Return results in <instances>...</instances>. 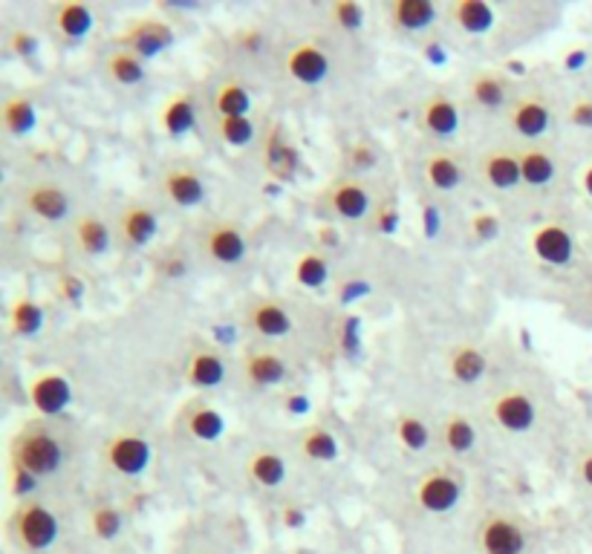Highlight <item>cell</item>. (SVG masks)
<instances>
[{
    "instance_id": "cell-5",
    "label": "cell",
    "mask_w": 592,
    "mask_h": 554,
    "mask_svg": "<svg viewBox=\"0 0 592 554\" xmlns=\"http://www.w3.org/2000/svg\"><path fill=\"white\" fill-rule=\"evenodd\" d=\"M318 202H321V208H324L333 220H344V223H368L375 202H379V194H375V188L368 180L347 174L326 185V188L321 190Z\"/></svg>"
},
{
    "instance_id": "cell-28",
    "label": "cell",
    "mask_w": 592,
    "mask_h": 554,
    "mask_svg": "<svg viewBox=\"0 0 592 554\" xmlns=\"http://www.w3.org/2000/svg\"><path fill=\"white\" fill-rule=\"evenodd\" d=\"M515 99L503 70H477L468 82V101L480 110H506Z\"/></svg>"
},
{
    "instance_id": "cell-19",
    "label": "cell",
    "mask_w": 592,
    "mask_h": 554,
    "mask_svg": "<svg viewBox=\"0 0 592 554\" xmlns=\"http://www.w3.org/2000/svg\"><path fill=\"white\" fill-rule=\"evenodd\" d=\"M284 70L300 87H321L333 73V61L318 41H298L286 50Z\"/></svg>"
},
{
    "instance_id": "cell-46",
    "label": "cell",
    "mask_w": 592,
    "mask_h": 554,
    "mask_svg": "<svg viewBox=\"0 0 592 554\" xmlns=\"http://www.w3.org/2000/svg\"><path fill=\"white\" fill-rule=\"evenodd\" d=\"M344 165H347L350 176L368 174V171L379 165V150L370 141H353L350 148L344 150Z\"/></svg>"
},
{
    "instance_id": "cell-40",
    "label": "cell",
    "mask_w": 592,
    "mask_h": 554,
    "mask_svg": "<svg viewBox=\"0 0 592 554\" xmlns=\"http://www.w3.org/2000/svg\"><path fill=\"white\" fill-rule=\"evenodd\" d=\"M393 436L408 454H425L431 442H434V431L431 424L417 414H399L393 419Z\"/></svg>"
},
{
    "instance_id": "cell-30",
    "label": "cell",
    "mask_w": 592,
    "mask_h": 554,
    "mask_svg": "<svg viewBox=\"0 0 592 554\" xmlns=\"http://www.w3.org/2000/svg\"><path fill=\"white\" fill-rule=\"evenodd\" d=\"M300 153L293 141L286 139V133L281 124H272L263 136V168L275 176L278 183H286L298 174Z\"/></svg>"
},
{
    "instance_id": "cell-8",
    "label": "cell",
    "mask_w": 592,
    "mask_h": 554,
    "mask_svg": "<svg viewBox=\"0 0 592 554\" xmlns=\"http://www.w3.org/2000/svg\"><path fill=\"white\" fill-rule=\"evenodd\" d=\"M21 206L29 217L41 220V223H73L75 220V202L73 194L59 180H33L21 188Z\"/></svg>"
},
{
    "instance_id": "cell-9",
    "label": "cell",
    "mask_w": 592,
    "mask_h": 554,
    "mask_svg": "<svg viewBox=\"0 0 592 554\" xmlns=\"http://www.w3.org/2000/svg\"><path fill=\"white\" fill-rule=\"evenodd\" d=\"M552 122H555V113H552L550 101H546L541 90L518 93L509 108H506V124L518 136L520 145L546 139V133L552 131Z\"/></svg>"
},
{
    "instance_id": "cell-45",
    "label": "cell",
    "mask_w": 592,
    "mask_h": 554,
    "mask_svg": "<svg viewBox=\"0 0 592 554\" xmlns=\"http://www.w3.org/2000/svg\"><path fill=\"white\" fill-rule=\"evenodd\" d=\"M365 17H368V12L356 0H335L333 7H330V21L347 35L361 33L365 29Z\"/></svg>"
},
{
    "instance_id": "cell-2",
    "label": "cell",
    "mask_w": 592,
    "mask_h": 554,
    "mask_svg": "<svg viewBox=\"0 0 592 554\" xmlns=\"http://www.w3.org/2000/svg\"><path fill=\"white\" fill-rule=\"evenodd\" d=\"M541 534L511 505H489L471 526V554H538Z\"/></svg>"
},
{
    "instance_id": "cell-34",
    "label": "cell",
    "mask_w": 592,
    "mask_h": 554,
    "mask_svg": "<svg viewBox=\"0 0 592 554\" xmlns=\"http://www.w3.org/2000/svg\"><path fill=\"white\" fill-rule=\"evenodd\" d=\"M251 108H255V99H251V90L237 78H225L214 87L211 93V110H214V119L218 116H251Z\"/></svg>"
},
{
    "instance_id": "cell-36",
    "label": "cell",
    "mask_w": 592,
    "mask_h": 554,
    "mask_svg": "<svg viewBox=\"0 0 592 554\" xmlns=\"http://www.w3.org/2000/svg\"><path fill=\"white\" fill-rule=\"evenodd\" d=\"M104 73L119 87H136L145 84L148 78V61H143L136 52L125 50V47H113L104 59Z\"/></svg>"
},
{
    "instance_id": "cell-22",
    "label": "cell",
    "mask_w": 592,
    "mask_h": 554,
    "mask_svg": "<svg viewBox=\"0 0 592 554\" xmlns=\"http://www.w3.org/2000/svg\"><path fill=\"white\" fill-rule=\"evenodd\" d=\"M518 153L520 171H523V188L534 190V194H543V190H550L552 185L558 183L560 162L550 145H543V141H526V145H518Z\"/></svg>"
},
{
    "instance_id": "cell-39",
    "label": "cell",
    "mask_w": 592,
    "mask_h": 554,
    "mask_svg": "<svg viewBox=\"0 0 592 554\" xmlns=\"http://www.w3.org/2000/svg\"><path fill=\"white\" fill-rule=\"evenodd\" d=\"M0 124H3V131L9 136H15V139H24L29 133L35 131V124H38V108H35V101L29 96H9L3 101V108H0Z\"/></svg>"
},
{
    "instance_id": "cell-1",
    "label": "cell",
    "mask_w": 592,
    "mask_h": 554,
    "mask_svg": "<svg viewBox=\"0 0 592 554\" xmlns=\"http://www.w3.org/2000/svg\"><path fill=\"white\" fill-rule=\"evenodd\" d=\"M70 439L52 419H33L17 428L9 442V463L35 473L38 480H52L70 465Z\"/></svg>"
},
{
    "instance_id": "cell-17",
    "label": "cell",
    "mask_w": 592,
    "mask_h": 554,
    "mask_svg": "<svg viewBox=\"0 0 592 554\" xmlns=\"http://www.w3.org/2000/svg\"><path fill=\"white\" fill-rule=\"evenodd\" d=\"M159 225H162V220H159L157 206L136 199V202H127V206L119 208L113 229H116V241L122 246L131 248V251H139V248L157 241Z\"/></svg>"
},
{
    "instance_id": "cell-48",
    "label": "cell",
    "mask_w": 592,
    "mask_h": 554,
    "mask_svg": "<svg viewBox=\"0 0 592 554\" xmlns=\"http://www.w3.org/2000/svg\"><path fill=\"white\" fill-rule=\"evenodd\" d=\"M84 295H87V283H84V278L78 272H61L59 278H55V298H59L61 304H73V307H78L84 300Z\"/></svg>"
},
{
    "instance_id": "cell-32",
    "label": "cell",
    "mask_w": 592,
    "mask_h": 554,
    "mask_svg": "<svg viewBox=\"0 0 592 554\" xmlns=\"http://www.w3.org/2000/svg\"><path fill=\"white\" fill-rule=\"evenodd\" d=\"M246 480L260 491H278L286 482L289 465H286L284 454H278L275 447L260 445L246 456Z\"/></svg>"
},
{
    "instance_id": "cell-59",
    "label": "cell",
    "mask_w": 592,
    "mask_h": 554,
    "mask_svg": "<svg viewBox=\"0 0 592 554\" xmlns=\"http://www.w3.org/2000/svg\"><path fill=\"white\" fill-rule=\"evenodd\" d=\"M584 64V52H578V50H572L567 56V70H576V66H581Z\"/></svg>"
},
{
    "instance_id": "cell-23",
    "label": "cell",
    "mask_w": 592,
    "mask_h": 554,
    "mask_svg": "<svg viewBox=\"0 0 592 554\" xmlns=\"http://www.w3.org/2000/svg\"><path fill=\"white\" fill-rule=\"evenodd\" d=\"M422 176L436 194H457L468 180V165L457 150L434 148L422 159Z\"/></svg>"
},
{
    "instance_id": "cell-15",
    "label": "cell",
    "mask_w": 592,
    "mask_h": 554,
    "mask_svg": "<svg viewBox=\"0 0 592 554\" xmlns=\"http://www.w3.org/2000/svg\"><path fill=\"white\" fill-rule=\"evenodd\" d=\"M240 379L249 390L281 387L289 379V365L278 349L267 344H251L240 356Z\"/></svg>"
},
{
    "instance_id": "cell-57",
    "label": "cell",
    "mask_w": 592,
    "mask_h": 554,
    "mask_svg": "<svg viewBox=\"0 0 592 554\" xmlns=\"http://www.w3.org/2000/svg\"><path fill=\"white\" fill-rule=\"evenodd\" d=\"M581 190L592 199V162H587L584 171H581Z\"/></svg>"
},
{
    "instance_id": "cell-43",
    "label": "cell",
    "mask_w": 592,
    "mask_h": 554,
    "mask_svg": "<svg viewBox=\"0 0 592 554\" xmlns=\"http://www.w3.org/2000/svg\"><path fill=\"white\" fill-rule=\"evenodd\" d=\"M125 529V512L113 503H99L90 508V531L99 540H116Z\"/></svg>"
},
{
    "instance_id": "cell-27",
    "label": "cell",
    "mask_w": 592,
    "mask_h": 554,
    "mask_svg": "<svg viewBox=\"0 0 592 554\" xmlns=\"http://www.w3.org/2000/svg\"><path fill=\"white\" fill-rule=\"evenodd\" d=\"M50 24L52 33L59 35L61 41L82 44L84 38L96 29V12H92L90 3L64 0V3H55V7H52Z\"/></svg>"
},
{
    "instance_id": "cell-41",
    "label": "cell",
    "mask_w": 592,
    "mask_h": 554,
    "mask_svg": "<svg viewBox=\"0 0 592 554\" xmlns=\"http://www.w3.org/2000/svg\"><path fill=\"white\" fill-rule=\"evenodd\" d=\"M293 274L304 290H324L326 281H330V260H326L324 248L300 251Z\"/></svg>"
},
{
    "instance_id": "cell-53",
    "label": "cell",
    "mask_w": 592,
    "mask_h": 554,
    "mask_svg": "<svg viewBox=\"0 0 592 554\" xmlns=\"http://www.w3.org/2000/svg\"><path fill=\"white\" fill-rule=\"evenodd\" d=\"M234 44H237L240 52L258 56V52H263V33L260 29H243V33L234 35Z\"/></svg>"
},
{
    "instance_id": "cell-21",
    "label": "cell",
    "mask_w": 592,
    "mask_h": 554,
    "mask_svg": "<svg viewBox=\"0 0 592 554\" xmlns=\"http://www.w3.org/2000/svg\"><path fill=\"white\" fill-rule=\"evenodd\" d=\"M243 323L251 335H258L263 341L286 338L293 332V315L289 309L275 298H251L243 309Z\"/></svg>"
},
{
    "instance_id": "cell-33",
    "label": "cell",
    "mask_w": 592,
    "mask_h": 554,
    "mask_svg": "<svg viewBox=\"0 0 592 554\" xmlns=\"http://www.w3.org/2000/svg\"><path fill=\"white\" fill-rule=\"evenodd\" d=\"M295 451L304 463L312 465H330L338 459V436L324 424H307L304 431L295 436Z\"/></svg>"
},
{
    "instance_id": "cell-3",
    "label": "cell",
    "mask_w": 592,
    "mask_h": 554,
    "mask_svg": "<svg viewBox=\"0 0 592 554\" xmlns=\"http://www.w3.org/2000/svg\"><path fill=\"white\" fill-rule=\"evenodd\" d=\"M468 480L454 463L434 465L410 485V505L425 517H451L466 505Z\"/></svg>"
},
{
    "instance_id": "cell-47",
    "label": "cell",
    "mask_w": 592,
    "mask_h": 554,
    "mask_svg": "<svg viewBox=\"0 0 592 554\" xmlns=\"http://www.w3.org/2000/svg\"><path fill=\"white\" fill-rule=\"evenodd\" d=\"M7 480H9V494L17 496L21 503H24V500H33L35 491L41 489V480H38L35 473L24 471V468H17V465L12 463H9L7 468Z\"/></svg>"
},
{
    "instance_id": "cell-7",
    "label": "cell",
    "mask_w": 592,
    "mask_h": 554,
    "mask_svg": "<svg viewBox=\"0 0 592 554\" xmlns=\"http://www.w3.org/2000/svg\"><path fill=\"white\" fill-rule=\"evenodd\" d=\"M474 176L477 183L485 190H492L497 197H511L523 188V171H520V153L518 148L509 145H494L485 148L474 159Z\"/></svg>"
},
{
    "instance_id": "cell-52",
    "label": "cell",
    "mask_w": 592,
    "mask_h": 554,
    "mask_svg": "<svg viewBox=\"0 0 592 554\" xmlns=\"http://www.w3.org/2000/svg\"><path fill=\"white\" fill-rule=\"evenodd\" d=\"M567 119L576 124V127H587V131H590L592 127V99L590 96H581V99L572 101V104H569Z\"/></svg>"
},
{
    "instance_id": "cell-60",
    "label": "cell",
    "mask_w": 592,
    "mask_h": 554,
    "mask_svg": "<svg viewBox=\"0 0 592 554\" xmlns=\"http://www.w3.org/2000/svg\"><path fill=\"white\" fill-rule=\"evenodd\" d=\"M506 70H515V75H523L526 66L520 64V61H509V64H506Z\"/></svg>"
},
{
    "instance_id": "cell-31",
    "label": "cell",
    "mask_w": 592,
    "mask_h": 554,
    "mask_svg": "<svg viewBox=\"0 0 592 554\" xmlns=\"http://www.w3.org/2000/svg\"><path fill=\"white\" fill-rule=\"evenodd\" d=\"M436 439L448 456L454 459H466L477 451L480 445V433H477V424L471 422V416L466 414H445L440 422H436Z\"/></svg>"
},
{
    "instance_id": "cell-29",
    "label": "cell",
    "mask_w": 592,
    "mask_h": 554,
    "mask_svg": "<svg viewBox=\"0 0 592 554\" xmlns=\"http://www.w3.org/2000/svg\"><path fill=\"white\" fill-rule=\"evenodd\" d=\"M229 379V365L220 349L194 347L185 358V381L194 390H218Z\"/></svg>"
},
{
    "instance_id": "cell-49",
    "label": "cell",
    "mask_w": 592,
    "mask_h": 554,
    "mask_svg": "<svg viewBox=\"0 0 592 554\" xmlns=\"http://www.w3.org/2000/svg\"><path fill=\"white\" fill-rule=\"evenodd\" d=\"M7 47L12 50V56H17V59H35V56H38V50H41V38H38L33 29L17 26L15 33L9 35Z\"/></svg>"
},
{
    "instance_id": "cell-10",
    "label": "cell",
    "mask_w": 592,
    "mask_h": 554,
    "mask_svg": "<svg viewBox=\"0 0 592 554\" xmlns=\"http://www.w3.org/2000/svg\"><path fill=\"white\" fill-rule=\"evenodd\" d=\"M176 44V29L168 17L143 15L116 35V47L136 52L143 61H153L157 56L168 52Z\"/></svg>"
},
{
    "instance_id": "cell-35",
    "label": "cell",
    "mask_w": 592,
    "mask_h": 554,
    "mask_svg": "<svg viewBox=\"0 0 592 554\" xmlns=\"http://www.w3.org/2000/svg\"><path fill=\"white\" fill-rule=\"evenodd\" d=\"M448 17L462 35H485L494 29V9L483 0H457L448 7Z\"/></svg>"
},
{
    "instance_id": "cell-16",
    "label": "cell",
    "mask_w": 592,
    "mask_h": 554,
    "mask_svg": "<svg viewBox=\"0 0 592 554\" xmlns=\"http://www.w3.org/2000/svg\"><path fill=\"white\" fill-rule=\"evenodd\" d=\"M576 232L564 223H541L529 232V251L538 263L564 269L576 260Z\"/></svg>"
},
{
    "instance_id": "cell-14",
    "label": "cell",
    "mask_w": 592,
    "mask_h": 554,
    "mask_svg": "<svg viewBox=\"0 0 592 554\" xmlns=\"http://www.w3.org/2000/svg\"><path fill=\"white\" fill-rule=\"evenodd\" d=\"M101 459L110 471L125 477V480H136L148 471L150 465V442L143 433L134 431H119L104 442Z\"/></svg>"
},
{
    "instance_id": "cell-18",
    "label": "cell",
    "mask_w": 592,
    "mask_h": 554,
    "mask_svg": "<svg viewBox=\"0 0 592 554\" xmlns=\"http://www.w3.org/2000/svg\"><path fill=\"white\" fill-rule=\"evenodd\" d=\"M384 17L393 33L408 35V38H425L440 24V7L434 0H391L384 3Z\"/></svg>"
},
{
    "instance_id": "cell-54",
    "label": "cell",
    "mask_w": 592,
    "mask_h": 554,
    "mask_svg": "<svg viewBox=\"0 0 592 554\" xmlns=\"http://www.w3.org/2000/svg\"><path fill=\"white\" fill-rule=\"evenodd\" d=\"M576 480L578 485H584L587 491H592V447H587L584 454L576 459Z\"/></svg>"
},
{
    "instance_id": "cell-61",
    "label": "cell",
    "mask_w": 592,
    "mask_h": 554,
    "mask_svg": "<svg viewBox=\"0 0 592 554\" xmlns=\"http://www.w3.org/2000/svg\"><path fill=\"white\" fill-rule=\"evenodd\" d=\"M443 554H457V552H443Z\"/></svg>"
},
{
    "instance_id": "cell-24",
    "label": "cell",
    "mask_w": 592,
    "mask_h": 554,
    "mask_svg": "<svg viewBox=\"0 0 592 554\" xmlns=\"http://www.w3.org/2000/svg\"><path fill=\"white\" fill-rule=\"evenodd\" d=\"M180 433L185 439H194V442H200V445H211V442H218L223 439L225 433V419L220 414L218 407L209 405V402H200V398H194L188 405L180 410Z\"/></svg>"
},
{
    "instance_id": "cell-44",
    "label": "cell",
    "mask_w": 592,
    "mask_h": 554,
    "mask_svg": "<svg viewBox=\"0 0 592 554\" xmlns=\"http://www.w3.org/2000/svg\"><path fill=\"white\" fill-rule=\"evenodd\" d=\"M399 217L402 214L396 197H379L373 214H370L368 220V229L373 234H379V237H391V234H396V229H399Z\"/></svg>"
},
{
    "instance_id": "cell-42",
    "label": "cell",
    "mask_w": 592,
    "mask_h": 554,
    "mask_svg": "<svg viewBox=\"0 0 592 554\" xmlns=\"http://www.w3.org/2000/svg\"><path fill=\"white\" fill-rule=\"evenodd\" d=\"M214 133L225 148H249L251 141H258L260 131L258 122L251 116H218L214 119Z\"/></svg>"
},
{
    "instance_id": "cell-6",
    "label": "cell",
    "mask_w": 592,
    "mask_h": 554,
    "mask_svg": "<svg viewBox=\"0 0 592 554\" xmlns=\"http://www.w3.org/2000/svg\"><path fill=\"white\" fill-rule=\"evenodd\" d=\"M197 251L220 269H240L249 260V232L234 220H214L197 234Z\"/></svg>"
},
{
    "instance_id": "cell-4",
    "label": "cell",
    "mask_w": 592,
    "mask_h": 554,
    "mask_svg": "<svg viewBox=\"0 0 592 554\" xmlns=\"http://www.w3.org/2000/svg\"><path fill=\"white\" fill-rule=\"evenodd\" d=\"M9 534L17 543V549H24L29 554L50 552L59 543L61 522L59 514L52 512L44 500H24L17 503V508L9 517Z\"/></svg>"
},
{
    "instance_id": "cell-55",
    "label": "cell",
    "mask_w": 592,
    "mask_h": 554,
    "mask_svg": "<svg viewBox=\"0 0 592 554\" xmlns=\"http://www.w3.org/2000/svg\"><path fill=\"white\" fill-rule=\"evenodd\" d=\"M281 522H284L286 529H300L307 522V514L298 505H286L284 512H281Z\"/></svg>"
},
{
    "instance_id": "cell-56",
    "label": "cell",
    "mask_w": 592,
    "mask_h": 554,
    "mask_svg": "<svg viewBox=\"0 0 592 554\" xmlns=\"http://www.w3.org/2000/svg\"><path fill=\"white\" fill-rule=\"evenodd\" d=\"M422 217H425V234H428V237H436V234H440V211H436L431 202H425V211H422Z\"/></svg>"
},
{
    "instance_id": "cell-26",
    "label": "cell",
    "mask_w": 592,
    "mask_h": 554,
    "mask_svg": "<svg viewBox=\"0 0 592 554\" xmlns=\"http://www.w3.org/2000/svg\"><path fill=\"white\" fill-rule=\"evenodd\" d=\"M159 131L168 139H185L197 127V99L192 90L168 93V99L159 104Z\"/></svg>"
},
{
    "instance_id": "cell-11",
    "label": "cell",
    "mask_w": 592,
    "mask_h": 554,
    "mask_svg": "<svg viewBox=\"0 0 592 554\" xmlns=\"http://www.w3.org/2000/svg\"><path fill=\"white\" fill-rule=\"evenodd\" d=\"M489 416L501 431L511 433V436H523L538 424L541 410H538V398L526 387H506L492 398Z\"/></svg>"
},
{
    "instance_id": "cell-13",
    "label": "cell",
    "mask_w": 592,
    "mask_h": 554,
    "mask_svg": "<svg viewBox=\"0 0 592 554\" xmlns=\"http://www.w3.org/2000/svg\"><path fill=\"white\" fill-rule=\"evenodd\" d=\"M159 194L174 208L194 211V208H202L209 202V183L194 165L176 162L159 174Z\"/></svg>"
},
{
    "instance_id": "cell-51",
    "label": "cell",
    "mask_w": 592,
    "mask_h": 554,
    "mask_svg": "<svg viewBox=\"0 0 592 554\" xmlns=\"http://www.w3.org/2000/svg\"><path fill=\"white\" fill-rule=\"evenodd\" d=\"M159 274H162L165 281H183L185 274H188V260H185V255L162 257V263H159Z\"/></svg>"
},
{
    "instance_id": "cell-58",
    "label": "cell",
    "mask_w": 592,
    "mask_h": 554,
    "mask_svg": "<svg viewBox=\"0 0 592 554\" xmlns=\"http://www.w3.org/2000/svg\"><path fill=\"white\" fill-rule=\"evenodd\" d=\"M338 232H335V229H321V246H324V251H326V246H338Z\"/></svg>"
},
{
    "instance_id": "cell-12",
    "label": "cell",
    "mask_w": 592,
    "mask_h": 554,
    "mask_svg": "<svg viewBox=\"0 0 592 554\" xmlns=\"http://www.w3.org/2000/svg\"><path fill=\"white\" fill-rule=\"evenodd\" d=\"M29 405L38 419H61L73 405V384L61 370H38L26 384Z\"/></svg>"
},
{
    "instance_id": "cell-38",
    "label": "cell",
    "mask_w": 592,
    "mask_h": 554,
    "mask_svg": "<svg viewBox=\"0 0 592 554\" xmlns=\"http://www.w3.org/2000/svg\"><path fill=\"white\" fill-rule=\"evenodd\" d=\"M9 332L15 335V338H35L38 332L44 330V323H47V309L38 298L33 295H24V298H17L12 307H9Z\"/></svg>"
},
{
    "instance_id": "cell-25",
    "label": "cell",
    "mask_w": 592,
    "mask_h": 554,
    "mask_svg": "<svg viewBox=\"0 0 592 554\" xmlns=\"http://www.w3.org/2000/svg\"><path fill=\"white\" fill-rule=\"evenodd\" d=\"M70 232H73L75 248L84 257H92V260L108 255L110 248H113V241H116V229L104 217L96 214V211L75 214V220L70 223Z\"/></svg>"
},
{
    "instance_id": "cell-20",
    "label": "cell",
    "mask_w": 592,
    "mask_h": 554,
    "mask_svg": "<svg viewBox=\"0 0 592 554\" xmlns=\"http://www.w3.org/2000/svg\"><path fill=\"white\" fill-rule=\"evenodd\" d=\"M417 122L425 136L434 141H451L462 127L459 101L448 93H431L417 110Z\"/></svg>"
},
{
    "instance_id": "cell-50",
    "label": "cell",
    "mask_w": 592,
    "mask_h": 554,
    "mask_svg": "<svg viewBox=\"0 0 592 554\" xmlns=\"http://www.w3.org/2000/svg\"><path fill=\"white\" fill-rule=\"evenodd\" d=\"M501 229H503L501 217L492 214V211H477V214L471 217V234H474L477 241H483V243L497 241Z\"/></svg>"
},
{
    "instance_id": "cell-37",
    "label": "cell",
    "mask_w": 592,
    "mask_h": 554,
    "mask_svg": "<svg viewBox=\"0 0 592 554\" xmlns=\"http://www.w3.org/2000/svg\"><path fill=\"white\" fill-rule=\"evenodd\" d=\"M448 372L451 379L459 381V384H477L489 372L485 349L477 347V344H459V347H454L448 356Z\"/></svg>"
}]
</instances>
